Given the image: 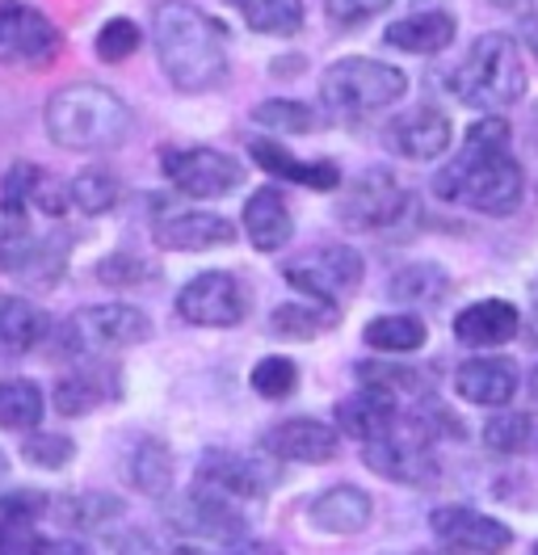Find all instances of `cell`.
<instances>
[{
    "instance_id": "cell-1",
    "label": "cell",
    "mask_w": 538,
    "mask_h": 555,
    "mask_svg": "<svg viewBox=\"0 0 538 555\" xmlns=\"http://www.w3.org/2000/svg\"><path fill=\"white\" fill-rule=\"evenodd\" d=\"M434 194L441 203L471 207L504 219L526 198V173L513 156V127L501 114H484L467 127L454 160L434 173Z\"/></svg>"
},
{
    "instance_id": "cell-2",
    "label": "cell",
    "mask_w": 538,
    "mask_h": 555,
    "mask_svg": "<svg viewBox=\"0 0 538 555\" xmlns=\"http://www.w3.org/2000/svg\"><path fill=\"white\" fill-rule=\"evenodd\" d=\"M152 38L168 85L181 93H206L228 76V30L198 4L165 0L152 13Z\"/></svg>"
},
{
    "instance_id": "cell-3",
    "label": "cell",
    "mask_w": 538,
    "mask_h": 555,
    "mask_svg": "<svg viewBox=\"0 0 538 555\" xmlns=\"http://www.w3.org/2000/svg\"><path fill=\"white\" fill-rule=\"evenodd\" d=\"M42 122H47V135L67 152H105L131 135L134 114L114 89L76 80L51 93Z\"/></svg>"
},
{
    "instance_id": "cell-4",
    "label": "cell",
    "mask_w": 538,
    "mask_h": 555,
    "mask_svg": "<svg viewBox=\"0 0 538 555\" xmlns=\"http://www.w3.org/2000/svg\"><path fill=\"white\" fill-rule=\"evenodd\" d=\"M450 93L463 105L475 109H504V105H517L526 93V60H522V47L517 38L501 35H479L467 47L463 64L450 72Z\"/></svg>"
},
{
    "instance_id": "cell-5",
    "label": "cell",
    "mask_w": 538,
    "mask_h": 555,
    "mask_svg": "<svg viewBox=\"0 0 538 555\" xmlns=\"http://www.w3.org/2000/svg\"><path fill=\"white\" fill-rule=\"evenodd\" d=\"M404 93H408V76L396 64H383L370 55H345L320 76V102L345 122L370 118V114L396 105Z\"/></svg>"
},
{
    "instance_id": "cell-6",
    "label": "cell",
    "mask_w": 538,
    "mask_h": 555,
    "mask_svg": "<svg viewBox=\"0 0 538 555\" xmlns=\"http://www.w3.org/2000/svg\"><path fill=\"white\" fill-rule=\"evenodd\" d=\"M362 274H367V261L349 244H316L282 266L286 286H295L311 304H329V308L349 299L362 286Z\"/></svg>"
},
{
    "instance_id": "cell-7",
    "label": "cell",
    "mask_w": 538,
    "mask_h": 555,
    "mask_svg": "<svg viewBox=\"0 0 538 555\" xmlns=\"http://www.w3.org/2000/svg\"><path fill=\"white\" fill-rule=\"evenodd\" d=\"M152 337V320L131 308V304H101V308H80L67 315L55 333L60 353L67 358H89L101 349H127L143 346Z\"/></svg>"
},
{
    "instance_id": "cell-8",
    "label": "cell",
    "mask_w": 538,
    "mask_h": 555,
    "mask_svg": "<svg viewBox=\"0 0 538 555\" xmlns=\"http://www.w3.org/2000/svg\"><path fill=\"white\" fill-rule=\"evenodd\" d=\"M64 47L60 26L26 0H0V68H47Z\"/></svg>"
},
{
    "instance_id": "cell-9",
    "label": "cell",
    "mask_w": 538,
    "mask_h": 555,
    "mask_svg": "<svg viewBox=\"0 0 538 555\" xmlns=\"http://www.w3.org/2000/svg\"><path fill=\"white\" fill-rule=\"evenodd\" d=\"M248 286L228 270H206L177 291V315L198 328H235L248 315Z\"/></svg>"
},
{
    "instance_id": "cell-10",
    "label": "cell",
    "mask_w": 538,
    "mask_h": 555,
    "mask_svg": "<svg viewBox=\"0 0 538 555\" xmlns=\"http://www.w3.org/2000/svg\"><path fill=\"white\" fill-rule=\"evenodd\" d=\"M161 169L190 198H223L244 181L240 160L215 147H161Z\"/></svg>"
},
{
    "instance_id": "cell-11",
    "label": "cell",
    "mask_w": 538,
    "mask_h": 555,
    "mask_svg": "<svg viewBox=\"0 0 538 555\" xmlns=\"http://www.w3.org/2000/svg\"><path fill=\"white\" fill-rule=\"evenodd\" d=\"M362 463H367L374 476H383V480L404 488H434L437 476H441L434 442L417 438L408 425H400L396 434H387L379 442H367L362 447Z\"/></svg>"
},
{
    "instance_id": "cell-12",
    "label": "cell",
    "mask_w": 538,
    "mask_h": 555,
    "mask_svg": "<svg viewBox=\"0 0 538 555\" xmlns=\"http://www.w3.org/2000/svg\"><path fill=\"white\" fill-rule=\"evenodd\" d=\"M408 203L412 198H408V190L396 181V173H387V169L374 165V169L354 177V185L345 190L336 215L354 232H379V228H392L396 219H404Z\"/></svg>"
},
{
    "instance_id": "cell-13",
    "label": "cell",
    "mask_w": 538,
    "mask_h": 555,
    "mask_svg": "<svg viewBox=\"0 0 538 555\" xmlns=\"http://www.w3.org/2000/svg\"><path fill=\"white\" fill-rule=\"evenodd\" d=\"M430 530L446 552L459 555H504L513 547V530L501 518H488L471 505H441L430 514Z\"/></svg>"
},
{
    "instance_id": "cell-14",
    "label": "cell",
    "mask_w": 538,
    "mask_h": 555,
    "mask_svg": "<svg viewBox=\"0 0 538 555\" xmlns=\"http://www.w3.org/2000/svg\"><path fill=\"white\" fill-rule=\"evenodd\" d=\"M454 143V127L437 105H412L383 127V147L400 160H437Z\"/></svg>"
},
{
    "instance_id": "cell-15",
    "label": "cell",
    "mask_w": 538,
    "mask_h": 555,
    "mask_svg": "<svg viewBox=\"0 0 538 555\" xmlns=\"http://www.w3.org/2000/svg\"><path fill=\"white\" fill-rule=\"evenodd\" d=\"M269 476L257 459H244L235 451H206L198 459V472H194V488L202 492H215L223 501H257L269 492Z\"/></svg>"
},
{
    "instance_id": "cell-16",
    "label": "cell",
    "mask_w": 538,
    "mask_h": 555,
    "mask_svg": "<svg viewBox=\"0 0 538 555\" xmlns=\"http://www.w3.org/2000/svg\"><path fill=\"white\" fill-rule=\"evenodd\" d=\"M336 447H341V434L324 421H311V416L278 421L261 434V451L269 459H282V463H329Z\"/></svg>"
},
{
    "instance_id": "cell-17",
    "label": "cell",
    "mask_w": 538,
    "mask_h": 555,
    "mask_svg": "<svg viewBox=\"0 0 538 555\" xmlns=\"http://www.w3.org/2000/svg\"><path fill=\"white\" fill-rule=\"evenodd\" d=\"M118 396H123V371L114 362L89 358L85 366L67 371L64 379L55 383L51 400H55L60 416H85L101 409V404H110V400H118Z\"/></svg>"
},
{
    "instance_id": "cell-18",
    "label": "cell",
    "mask_w": 538,
    "mask_h": 555,
    "mask_svg": "<svg viewBox=\"0 0 538 555\" xmlns=\"http://www.w3.org/2000/svg\"><path fill=\"white\" fill-rule=\"evenodd\" d=\"M522 324H526V315L517 312V304H509V299H475V304H467L463 312L454 315L450 333H454L459 346L497 349L509 346L522 333Z\"/></svg>"
},
{
    "instance_id": "cell-19",
    "label": "cell",
    "mask_w": 538,
    "mask_h": 555,
    "mask_svg": "<svg viewBox=\"0 0 538 555\" xmlns=\"http://www.w3.org/2000/svg\"><path fill=\"white\" fill-rule=\"evenodd\" d=\"M152 236L161 248H172V253H202V248L232 244L235 223L210 210H168V215H156Z\"/></svg>"
},
{
    "instance_id": "cell-20",
    "label": "cell",
    "mask_w": 538,
    "mask_h": 555,
    "mask_svg": "<svg viewBox=\"0 0 538 555\" xmlns=\"http://www.w3.org/2000/svg\"><path fill=\"white\" fill-rule=\"evenodd\" d=\"M400 421H404L400 400L387 396V391H379V387H358L354 396H345V400L336 404V429H341L345 438H358L362 447L387 438V434H396Z\"/></svg>"
},
{
    "instance_id": "cell-21",
    "label": "cell",
    "mask_w": 538,
    "mask_h": 555,
    "mask_svg": "<svg viewBox=\"0 0 538 555\" xmlns=\"http://www.w3.org/2000/svg\"><path fill=\"white\" fill-rule=\"evenodd\" d=\"M522 387V375L509 358H467L459 371H454V391L479 404V409H504Z\"/></svg>"
},
{
    "instance_id": "cell-22",
    "label": "cell",
    "mask_w": 538,
    "mask_h": 555,
    "mask_svg": "<svg viewBox=\"0 0 538 555\" xmlns=\"http://www.w3.org/2000/svg\"><path fill=\"white\" fill-rule=\"evenodd\" d=\"M454 35H459V17L450 9L434 4V9H417L408 17H396L387 26L383 42L404 51V55H437L454 42Z\"/></svg>"
},
{
    "instance_id": "cell-23",
    "label": "cell",
    "mask_w": 538,
    "mask_h": 555,
    "mask_svg": "<svg viewBox=\"0 0 538 555\" xmlns=\"http://www.w3.org/2000/svg\"><path fill=\"white\" fill-rule=\"evenodd\" d=\"M248 156L266 169V173L282 177V181H295V185H307V190H336L341 185V169L336 160H299L286 143L278 139H253L248 143Z\"/></svg>"
},
{
    "instance_id": "cell-24",
    "label": "cell",
    "mask_w": 538,
    "mask_h": 555,
    "mask_svg": "<svg viewBox=\"0 0 538 555\" xmlns=\"http://www.w3.org/2000/svg\"><path fill=\"white\" fill-rule=\"evenodd\" d=\"M307 518L316 530H324V534H362L374 518V501H370V492L354 485H336V488H324L311 505H307Z\"/></svg>"
},
{
    "instance_id": "cell-25",
    "label": "cell",
    "mask_w": 538,
    "mask_h": 555,
    "mask_svg": "<svg viewBox=\"0 0 538 555\" xmlns=\"http://www.w3.org/2000/svg\"><path fill=\"white\" fill-rule=\"evenodd\" d=\"M172 526H177L181 534L219 539V543H235V539L244 534V521L232 514V501H223V496H215V492H202V488H194V492L177 505Z\"/></svg>"
},
{
    "instance_id": "cell-26",
    "label": "cell",
    "mask_w": 538,
    "mask_h": 555,
    "mask_svg": "<svg viewBox=\"0 0 538 555\" xmlns=\"http://www.w3.org/2000/svg\"><path fill=\"white\" fill-rule=\"evenodd\" d=\"M244 236L253 241L257 253H278L282 244L295 236V219H291V207H286L282 190L261 185V190L248 194V203H244Z\"/></svg>"
},
{
    "instance_id": "cell-27",
    "label": "cell",
    "mask_w": 538,
    "mask_h": 555,
    "mask_svg": "<svg viewBox=\"0 0 538 555\" xmlns=\"http://www.w3.org/2000/svg\"><path fill=\"white\" fill-rule=\"evenodd\" d=\"M47 337V315L17 295H0V362L26 358Z\"/></svg>"
},
{
    "instance_id": "cell-28",
    "label": "cell",
    "mask_w": 538,
    "mask_h": 555,
    "mask_svg": "<svg viewBox=\"0 0 538 555\" xmlns=\"http://www.w3.org/2000/svg\"><path fill=\"white\" fill-rule=\"evenodd\" d=\"M387 295L404 308H434L450 295V274L437 261H408L392 274Z\"/></svg>"
},
{
    "instance_id": "cell-29",
    "label": "cell",
    "mask_w": 538,
    "mask_h": 555,
    "mask_svg": "<svg viewBox=\"0 0 538 555\" xmlns=\"http://www.w3.org/2000/svg\"><path fill=\"white\" fill-rule=\"evenodd\" d=\"M362 341L379 353H392V358H404V353H417V349L430 341V328L425 320L412 312H392V315H374L367 328H362Z\"/></svg>"
},
{
    "instance_id": "cell-30",
    "label": "cell",
    "mask_w": 538,
    "mask_h": 555,
    "mask_svg": "<svg viewBox=\"0 0 538 555\" xmlns=\"http://www.w3.org/2000/svg\"><path fill=\"white\" fill-rule=\"evenodd\" d=\"M341 324V312L329 304H282L269 312V333L286 341H311Z\"/></svg>"
},
{
    "instance_id": "cell-31",
    "label": "cell",
    "mask_w": 538,
    "mask_h": 555,
    "mask_svg": "<svg viewBox=\"0 0 538 555\" xmlns=\"http://www.w3.org/2000/svg\"><path fill=\"white\" fill-rule=\"evenodd\" d=\"M127 480L143 496H165L168 485H172V454H168V447H161L156 438L134 442L131 454H127Z\"/></svg>"
},
{
    "instance_id": "cell-32",
    "label": "cell",
    "mask_w": 538,
    "mask_h": 555,
    "mask_svg": "<svg viewBox=\"0 0 538 555\" xmlns=\"http://www.w3.org/2000/svg\"><path fill=\"white\" fill-rule=\"evenodd\" d=\"M257 35H299L303 30V0H228Z\"/></svg>"
},
{
    "instance_id": "cell-33",
    "label": "cell",
    "mask_w": 538,
    "mask_h": 555,
    "mask_svg": "<svg viewBox=\"0 0 538 555\" xmlns=\"http://www.w3.org/2000/svg\"><path fill=\"white\" fill-rule=\"evenodd\" d=\"M253 122L266 127L273 135H307V131H320L324 118L320 109L307 102H291V98H269V102L253 105Z\"/></svg>"
},
{
    "instance_id": "cell-34",
    "label": "cell",
    "mask_w": 538,
    "mask_h": 555,
    "mask_svg": "<svg viewBox=\"0 0 538 555\" xmlns=\"http://www.w3.org/2000/svg\"><path fill=\"white\" fill-rule=\"evenodd\" d=\"M354 371H358L362 387H379V391H387V396H396V400H400V396H412V400L434 396V391H430V375L417 371V366H400V362H358Z\"/></svg>"
},
{
    "instance_id": "cell-35",
    "label": "cell",
    "mask_w": 538,
    "mask_h": 555,
    "mask_svg": "<svg viewBox=\"0 0 538 555\" xmlns=\"http://www.w3.org/2000/svg\"><path fill=\"white\" fill-rule=\"evenodd\" d=\"M42 421V391L30 379H0V429H34Z\"/></svg>"
},
{
    "instance_id": "cell-36",
    "label": "cell",
    "mask_w": 538,
    "mask_h": 555,
    "mask_svg": "<svg viewBox=\"0 0 538 555\" xmlns=\"http://www.w3.org/2000/svg\"><path fill=\"white\" fill-rule=\"evenodd\" d=\"M67 194H72V207L85 210V215H105L114 210L123 185L110 169H80V173L67 181Z\"/></svg>"
},
{
    "instance_id": "cell-37",
    "label": "cell",
    "mask_w": 538,
    "mask_h": 555,
    "mask_svg": "<svg viewBox=\"0 0 538 555\" xmlns=\"http://www.w3.org/2000/svg\"><path fill=\"white\" fill-rule=\"evenodd\" d=\"M114 518H123V501L105 492H80L60 501V521L72 530H105Z\"/></svg>"
},
{
    "instance_id": "cell-38",
    "label": "cell",
    "mask_w": 538,
    "mask_h": 555,
    "mask_svg": "<svg viewBox=\"0 0 538 555\" xmlns=\"http://www.w3.org/2000/svg\"><path fill=\"white\" fill-rule=\"evenodd\" d=\"M530 442H535V416L530 413H497L488 416V425H484V447L492 454H522L530 451Z\"/></svg>"
},
{
    "instance_id": "cell-39",
    "label": "cell",
    "mask_w": 538,
    "mask_h": 555,
    "mask_svg": "<svg viewBox=\"0 0 538 555\" xmlns=\"http://www.w3.org/2000/svg\"><path fill=\"white\" fill-rule=\"evenodd\" d=\"M417 438H425V442H459L463 438V421L450 413L437 396H425V400H417L412 404V413H408V421H404Z\"/></svg>"
},
{
    "instance_id": "cell-40",
    "label": "cell",
    "mask_w": 538,
    "mask_h": 555,
    "mask_svg": "<svg viewBox=\"0 0 538 555\" xmlns=\"http://www.w3.org/2000/svg\"><path fill=\"white\" fill-rule=\"evenodd\" d=\"M42 177L47 173L38 165H26V160H17L9 173L0 177V210H4V219H22L34 207V194L42 185Z\"/></svg>"
},
{
    "instance_id": "cell-41",
    "label": "cell",
    "mask_w": 538,
    "mask_h": 555,
    "mask_svg": "<svg viewBox=\"0 0 538 555\" xmlns=\"http://www.w3.org/2000/svg\"><path fill=\"white\" fill-rule=\"evenodd\" d=\"M67 266V241L64 236H38L34 241V253L30 261L22 266V282L26 286H55L60 282V274H64Z\"/></svg>"
},
{
    "instance_id": "cell-42",
    "label": "cell",
    "mask_w": 538,
    "mask_h": 555,
    "mask_svg": "<svg viewBox=\"0 0 538 555\" xmlns=\"http://www.w3.org/2000/svg\"><path fill=\"white\" fill-rule=\"evenodd\" d=\"M253 391L261 396V400H286V396H295V387H299V366L291 362V358H282V353H269L261 358L257 366H253Z\"/></svg>"
},
{
    "instance_id": "cell-43",
    "label": "cell",
    "mask_w": 538,
    "mask_h": 555,
    "mask_svg": "<svg viewBox=\"0 0 538 555\" xmlns=\"http://www.w3.org/2000/svg\"><path fill=\"white\" fill-rule=\"evenodd\" d=\"M98 278L110 282V286H143V282L156 278V261L139 257L131 248H118V253H110L105 261H98Z\"/></svg>"
},
{
    "instance_id": "cell-44",
    "label": "cell",
    "mask_w": 538,
    "mask_h": 555,
    "mask_svg": "<svg viewBox=\"0 0 538 555\" xmlns=\"http://www.w3.org/2000/svg\"><path fill=\"white\" fill-rule=\"evenodd\" d=\"M139 42H143V35L131 17H110L98 30V55L105 64H123L139 51Z\"/></svg>"
},
{
    "instance_id": "cell-45",
    "label": "cell",
    "mask_w": 538,
    "mask_h": 555,
    "mask_svg": "<svg viewBox=\"0 0 538 555\" xmlns=\"http://www.w3.org/2000/svg\"><path fill=\"white\" fill-rule=\"evenodd\" d=\"M34 236L22 219H0V274H22V266L30 261Z\"/></svg>"
},
{
    "instance_id": "cell-46",
    "label": "cell",
    "mask_w": 538,
    "mask_h": 555,
    "mask_svg": "<svg viewBox=\"0 0 538 555\" xmlns=\"http://www.w3.org/2000/svg\"><path fill=\"white\" fill-rule=\"evenodd\" d=\"M72 438L64 434H30L26 442H22V459L30 463V467H42V472H60L67 459H72Z\"/></svg>"
},
{
    "instance_id": "cell-47",
    "label": "cell",
    "mask_w": 538,
    "mask_h": 555,
    "mask_svg": "<svg viewBox=\"0 0 538 555\" xmlns=\"http://www.w3.org/2000/svg\"><path fill=\"white\" fill-rule=\"evenodd\" d=\"M47 496L42 492H34V488H13V492H4L0 496V521H26V526H34V521L47 514Z\"/></svg>"
},
{
    "instance_id": "cell-48",
    "label": "cell",
    "mask_w": 538,
    "mask_h": 555,
    "mask_svg": "<svg viewBox=\"0 0 538 555\" xmlns=\"http://www.w3.org/2000/svg\"><path fill=\"white\" fill-rule=\"evenodd\" d=\"M396 0H324V9H329V22L341 26V30H354V26H362L370 17H379L383 9H392Z\"/></svg>"
},
{
    "instance_id": "cell-49",
    "label": "cell",
    "mask_w": 538,
    "mask_h": 555,
    "mask_svg": "<svg viewBox=\"0 0 538 555\" xmlns=\"http://www.w3.org/2000/svg\"><path fill=\"white\" fill-rule=\"evenodd\" d=\"M47 539L26 521H0V555H42Z\"/></svg>"
},
{
    "instance_id": "cell-50",
    "label": "cell",
    "mask_w": 538,
    "mask_h": 555,
    "mask_svg": "<svg viewBox=\"0 0 538 555\" xmlns=\"http://www.w3.org/2000/svg\"><path fill=\"white\" fill-rule=\"evenodd\" d=\"M526 337H530V346H538V278L530 282V312H526Z\"/></svg>"
},
{
    "instance_id": "cell-51",
    "label": "cell",
    "mask_w": 538,
    "mask_h": 555,
    "mask_svg": "<svg viewBox=\"0 0 538 555\" xmlns=\"http://www.w3.org/2000/svg\"><path fill=\"white\" fill-rule=\"evenodd\" d=\"M42 555H93V552L85 543H76V539H55V543H47Z\"/></svg>"
},
{
    "instance_id": "cell-52",
    "label": "cell",
    "mask_w": 538,
    "mask_h": 555,
    "mask_svg": "<svg viewBox=\"0 0 538 555\" xmlns=\"http://www.w3.org/2000/svg\"><path fill=\"white\" fill-rule=\"evenodd\" d=\"M492 4H501V9H513V13H522V9H530L535 0H492Z\"/></svg>"
},
{
    "instance_id": "cell-53",
    "label": "cell",
    "mask_w": 538,
    "mask_h": 555,
    "mask_svg": "<svg viewBox=\"0 0 538 555\" xmlns=\"http://www.w3.org/2000/svg\"><path fill=\"white\" fill-rule=\"evenodd\" d=\"M530 391H535V400H538V366L530 371Z\"/></svg>"
},
{
    "instance_id": "cell-54",
    "label": "cell",
    "mask_w": 538,
    "mask_h": 555,
    "mask_svg": "<svg viewBox=\"0 0 538 555\" xmlns=\"http://www.w3.org/2000/svg\"><path fill=\"white\" fill-rule=\"evenodd\" d=\"M530 47H535V55H538V22L530 26Z\"/></svg>"
},
{
    "instance_id": "cell-55",
    "label": "cell",
    "mask_w": 538,
    "mask_h": 555,
    "mask_svg": "<svg viewBox=\"0 0 538 555\" xmlns=\"http://www.w3.org/2000/svg\"><path fill=\"white\" fill-rule=\"evenodd\" d=\"M4 472H9V459H4V454H0V476H4Z\"/></svg>"
},
{
    "instance_id": "cell-56",
    "label": "cell",
    "mask_w": 538,
    "mask_h": 555,
    "mask_svg": "<svg viewBox=\"0 0 538 555\" xmlns=\"http://www.w3.org/2000/svg\"><path fill=\"white\" fill-rule=\"evenodd\" d=\"M530 555H538V543H535V547H530Z\"/></svg>"
},
{
    "instance_id": "cell-57",
    "label": "cell",
    "mask_w": 538,
    "mask_h": 555,
    "mask_svg": "<svg viewBox=\"0 0 538 555\" xmlns=\"http://www.w3.org/2000/svg\"><path fill=\"white\" fill-rule=\"evenodd\" d=\"M425 555H430V552H425Z\"/></svg>"
}]
</instances>
